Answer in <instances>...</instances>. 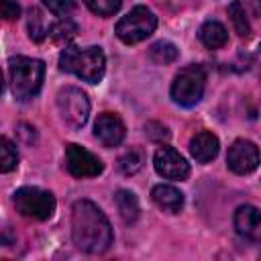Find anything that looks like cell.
<instances>
[{"instance_id": "obj_15", "label": "cell", "mask_w": 261, "mask_h": 261, "mask_svg": "<svg viewBox=\"0 0 261 261\" xmlns=\"http://www.w3.org/2000/svg\"><path fill=\"white\" fill-rule=\"evenodd\" d=\"M151 198H153V202H155L161 210H165V212H169V214H177V212L184 208V194H181L177 188L169 186V184H159V186H155V188L151 190Z\"/></svg>"}, {"instance_id": "obj_2", "label": "cell", "mask_w": 261, "mask_h": 261, "mask_svg": "<svg viewBox=\"0 0 261 261\" xmlns=\"http://www.w3.org/2000/svg\"><path fill=\"white\" fill-rule=\"evenodd\" d=\"M59 67L77 75L88 84H98L106 71V57L100 47H73L67 45L59 55Z\"/></svg>"}, {"instance_id": "obj_25", "label": "cell", "mask_w": 261, "mask_h": 261, "mask_svg": "<svg viewBox=\"0 0 261 261\" xmlns=\"http://www.w3.org/2000/svg\"><path fill=\"white\" fill-rule=\"evenodd\" d=\"M43 4L57 16H67L75 8V0H43Z\"/></svg>"}, {"instance_id": "obj_11", "label": "cell", "mask_w": 261, "mask_h": 261, "mask_svg": "<svg viewBox=\"0 0 261 261\" xmlns=\"http://www.w3.org/2000/svg\"><path fill=\"white\" fill-rule=\"evenodd\" d=\"M228 16L241 37H251L253 22L261 18V0H234L228 6Z\"/></svg>"}, {"instance_id": "obj_1", "label": "cell", "mask_w": 261, "mask_h": 261, "mask_svg": "<svg viewBox=\"0 0 261 261\" xmlns=\"http://www.w3.org/2000/svg\"><path fill=\"white\" fill-rule=\"evenodd\" d=\"M71 237L77 249L100 255L110 249L114 234L106 214L90 200H77L71 208Z\"/></svg>"}, {"instance_id": "obj_17", "label": "cell", "mask_w": 261, "mask_h": 261, "mask_svg": "<svg viewBox=\"0 0 261 261\" xmlns=\"http://www.w3.org/2000/svg\"><path fill=\"white\" fill-rule=\"evenodd\" d=\"M114 202H116V208H118L120 218H122L126 224L135 222V220L139 218V200H137V196H135L133 192H128V190H118V192L114 194Z\"/></svg>"}, {"instance_id": "obj_20", "label": "cell", "mask_w": 261, "mask_h": 261, "mask_svg": "<svg viewBox=\"0 0 261 261\" xmlns=\"http://www.w3.org/2000/svg\"><path fill=\"white\" fill-rule=\"evenodd\" d=\"M143 163H145V153H143L141 149L133 147V149H128L126 153L120 155V159H118V169H120L124 175H135V173L143 167Z\"/></svg>"}, {"instance_id": "obj_16", "label": "cell", "mask_w": 261, "mask_h": 261, "mask_svg": "<svg viewBox=\"0 0 261 261\" xmlns=\"http://www.w3.org/2000/svg\"><path fill=\"white\" fill-rule=\"evenodd\" d=\"M198 37H200L202 45L208 47V49H220V47H224L226 41H228V33H226L224 24L218 22V20H206V22L200 27Z\"/></svg>"}, {"instance_id": "obj_9", "label": "cell", "mask_w": 261, "mask_h": 261, "mask_svg": "<svg viewBox=\"0 0 261 261\" xmlns=\"http://www.w3.org/2000/svg\"><path fill=\"white\" fill-rule=\"evenodd\" d=\"M226 165L230 171L239 175H247L257 169L259 165V149L253 141L247 139H237L226 153Z\"/></svg>"}, {"instance_id": "obj_21", "label": "cell", "mask_w": 261, "mask_h": 261, "mask_svg": "<svg viewBox=\"0 0 261 261\" xmlns=\"http://www.w3.org/2000/svg\"><path fill=\"white\" fill-rule=\"evenodd\" d=\"M75 35H77V27H75V22H71L69 18H65V20H59L55 27H51V35H49V37H51L55 43L67 47V43H69Z\"/></svg>"}, {"instance_id": "obj_24", "label": "cell", "mask_w": 261, "mask_h": 261, "mask_svg": "<svg viewBox=\"0 0 261 261\" xmlns=\"http://www.w3.org/2000/svg\"><path fill=\"white\" fill-rule=\"evenodd\" d=\"M145 133L151 141L155 143H167L169 141V130L167 126H163L161 122H147L145 124Z\"/></svg>"}, {"instance_id": "obj_5", "label": "cell", "mask_w": 261, "mask_h": 261, "mask_svg": "<svg viewBox=\"0 0 261 261\" xmlns=\"http://www.w3.org/2000/svg\"><path fill=\"white\" fill-rule=\"evenodd\" d=\"M155 29H157V16L153 14V10H149L147 6H135L116 22L114 33L122 43L135 45L145 41L149 35H153Z\"/></svg>"}, {"instance_id": "obj_13", "label": "cell", "mask_w": 261, "mask_h": 261, "mask_svg": "<svg viewBox=\"0 0 261 261\" xmlns=\"http://www.w3.org/2000/svg\"><path fill=\"white\" fill-rule=\"evenodd\" d=\"M94 135L104 147H118L126 135V128L118 114L102 112L94 122Z\"/></svg>"}, {"instance_id": "obj_10", "label": "cell", "mask_w": 261, "mask_h": 261, "mask_svg": "<svg viewBox=\"0 0 261 261\" xmlns=\"http://www.w3.org/2000/svg\"><path fill=\"white\" fill-rule=\"evenodd\" d=\"M155 171L165 179H186L190 175V163L173 147H159L153 157Z\"/></svg>"}, {"instance_id": "obj_6", "label": "cell", "mask_w": 261, "mask_h": 261, "mask_svg": "<svg viewBox=\"0 0 261 261\" xmlns=\"http://www.w3.org/2000/svg\"><path fill=\"white\" fill-rule=\"evenodd\" d=\"M16 212H20L27 218L35 220H47L55 212V196L41 188H20L12 196Z\"/></svg>"}, {"instance_id": "obj_14", "label": "cell", "mask_w": 261, "mask_h": 261, "mask_svg": "<svg viewBox=\"0 0 261 261\" xmlns=\"http://www.w3.org/2000/svg\"><path fill=\"white\" fill-rule=\"evenodd\" d=\"M218 149H220V143H218V137L210 130H200L192 137L190 141V153L192 157L198 161V163H208L212 161L216 155H218Z\"/></svg>"}, {"instance_id": "obj_19", "label": "cell", "mask_w": 261, "mask_h": 261, "mask_svg": "<svg viewBox=\"0 0 261 261\" xmlns=\"http://www.w3.org/2000/svg\"><path fill=\"white\" fill-rule=\"evenodd\" d=\"M149 59L157 65H167L177 59V47L169 41H157L149 47Z\"/></svg>"}, {"instance_id": "obj_23", "label": "cell", "mask_w": 261, "mask_h": 261, "mask_svg": "<svg viewBox=\"0 0 261 261\" xmlns=\"http://www.w3.org/2000/svg\"><path fill=\"white\" fill-rule=\"evenodd\" d=\"M84 4L98 16H112L120 10L122 0H84Z\"/></svg>"}, {"instance_id": "obj_4", "label": "cell", "mask_w": 261, "mask_h": 261, "mask_svg": "<svg viewBox=\"0 0 261 261\" xmlns=\"http://www.w3.org/2000/svg\"><path fill=\"white\" fill-rule=\"evenodd\" d=\"M206 88V71L202 65H188L184 69H179V73L175 75L173 84H171V100L179 106L192 108L202 100Z\"/></svg>"}, {"instance_id": "obj_26", "label": "cell", "mask_w": 261, "mask_h": 261, "mask_svg": "<svg viewBox=\"0 0 261 261\" xmlns=\"http://www.w3.org/2000/svg\"><path fill=\"white\" fill-rule=\"evenodd\" d=\"M0 14L4 20H14L20 16V6L14 0H0Z\"/></svg>"}, {"instance_id": "obj_27", "label": "cell", "mask_w": 261, "mask_h": 261, "mask_svg": "<svg viewBox=\"0 0 261 261\" xmlns=\"http://www.w3.org/2000/svg\"><path fill=\"white\" fill-rule=\"evenodd\" d=\"M259 53H261V45H259Z\"/></svg>"}, {"instance_id": "obj_12", "label": "cell", "mask_w": 261, "mask_h": 261, "mask_svg": "<svg viewBox=\"0 0 261 261\" xmlns=\"http://www.w3.org/2000/svg\"><path fill=\"white\" fill-rule=\"evenodd\" d=\"M234 230L241 239H245L247 243L253 245H261V210L251 206V204H243L237 208L234 212Z\"/></svg>"}, {"instance_id": "obj_22", "label": "cell", "mask_w": 261, "mask_h": 261, "mask_svg": "<svg viewBox=\"0 0 261 261\" xmlns=\"http://www.w3.org/2000/svg\"><path fill=\"white\" fill-rule=\"evenodd\" d=\"M16 165H18V151H16V145H14L8 137H2V161H0L2 173L12 171Z\"/></svg>"}, {"instance_id": "obj_7", "label": "cell", "mask_w": 261, "mask_h": 261, "mask_svg": "<svg viewBox=\"0 0 261 261\" xmlns=\"http://www.w3.org/2000/svg\"><path fill=\"white\" fill-rule=\"evenodd\" d=\"M57 108H59L63 122L69 124L71 128H82L88 122L90 100L86 92H82L80 88H73V86L61 88L57 92Z\"/></svg>"}, {"instance_id": "obj_8", "label": "cell", "mask_w": 261, "mask_h": 261, "mask_svg": "<svg viewBox=\"0 0 261 261\" xmlns=\"http://www.w3.org/2000/svg\"><path fill=\"white\" fill-rule=\"evenodd\" d=\"M65 167L73 177H96L104 171V163L88 149L69 143L65 147Z\"/></svg>"}, {"instance_id": "obj_18", "label": "cell", "mask_w": 261, "mask_h": 261, "mask_svg": "<svg viewBox=\"0 0 261 261\" xmlns=\"http://www.w3.org/2000/svg\"><path fill=\"white\" fill-rule=\"evenodd\" d=\"M27 27H29V37L35 43H41L43 39H47L51 35V27L45 22V16H43V12L39 8H31L29 10Z\"/></svg>"}, {"instance_id": "obj_3", "label": "cell", "mask_w": 261, "mask_h": 261, "mask_svg": "<svg viewBox=\"0 0 261 261\" xmlns=\"http://www.w3.org/2000/svg\"><path fill=\"white\" fill-rule=\"evenodd\" d=\"M43 77H45V63L41 59L18 55L8 61L10 90L14 98L20 102H27L39 94L43 86Z\"/></svg>"}]
</instances>
